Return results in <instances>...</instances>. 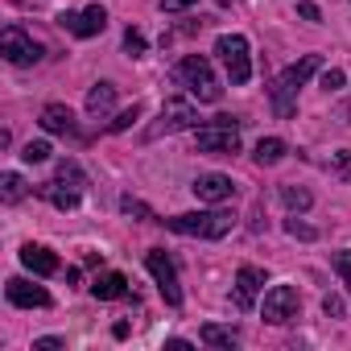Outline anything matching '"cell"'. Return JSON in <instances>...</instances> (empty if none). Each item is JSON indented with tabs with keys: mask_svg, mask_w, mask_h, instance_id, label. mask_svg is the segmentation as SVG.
<instances>
[{
	"mask_svg": "<svg viewBox=\"0 0 351 351\" xmlns=\"http://www.w3.org/2000/svg\"><path fill=\"white\" fill-rule=\"evenodd\" d=\"M314 71H318V54H306L302 62L285 66V71L269 83V99H273V112H277L281 120H289V116L298 112V87H302Z\"/></svg>",
	"mask_w": 351,
	"mask_h": 351,
	"instance_id": "obj_1",
	"label": "cell"
},
{
	"mask_svg": "<svg viewBox=\"0 0 351 351\" xmlns=\"http://www.w3.org/2000/svg\"><path fill=\"white\" fill-rule=\"evenodd\" d=\"M173 75H178V83H182L199 104H215V99L223 95V87H219V79H215V71H211V62H207L203 54H186Z\"/></svg>",
	"mask_w": 351,
	"mask_h": 351,
	"instance_id": "obj_2",
	"label": "cell"
},
{
	"mask_svg": "<svg viewBox=\"0 0 351 351\" xmlns=\"http://www.w3.org/2000/svg\"><path fill=\"white\" fill-rule=\"evenodd\" d=\"M232 223H236L232 211H191V215L165 219L169 232H178V236H199V240H219V236L232 232Z\"/></svg>",
	"mask_w": 351,
	"mask_h": 351,
	"instance_id": "obj_3",
	"label": "cell"
},
{
	"mask_svg": "<svg viewBox=\"0 0 351 351\" xmlns=\"http://www.w3.org/2000/svg\"><path fill=\"white\" fill-rule=\"evenodd\" d=\"M83 169H79V161H58V173H54V182H46L42 186V195L58 207V211H71V207H79V195H83Z\"/></svg>",
	"mask_w": 351,
	"mask_h": 351,
	"instance_id": "obj_4",
	"label": "cell"
},
{
	"mask_svg": "<svg viewBox=\"0 0 351 351\" xmlns=\"http://www.w3.org/2000/svg\"><path fill=\"white\" fill-rule=\"evenodd\" d=\"M215 54L223 58V66H228V75H232V83H236V87H244V83L252 79L248 38H240V34H223V38L215 42Z\"/></svg>",
	"mask_w": 351,
	"mask_h": 351,
	"instance_id": "obj_5",
	"label": "cell"
},
{
	"mask_svg": "<svg viewBox=\"0 0 351 351\" xmlns=\"http://www.w3.org/2000/svg\"><path fill=\"white\" fill-rule=\"evenodd\" d=\"M0 54H5L13 66H34L42 62V42H34V34H25L21 25H9L5 34H0Z\"/></svg>",
	"mask_w": 351,
	"mask_h": 351,
	"instance_id": "obj_6",
	"label": "cell"
},
{
	"mask_svg": "<svg viewBox=\"0 0 351 351\" xmlns=\"http://www.w3.org/2000/svg\"><path fill=\"white\" fill-rule=\"evenodd\" d=\"M199 153H215V157H232V153H240V124H207V128H199Z\"/></svg>",
	"mask_w": 351,
	"mask_h": 351,
	"instance_id": "obj_7",
	"label": "cell"
},
{
	"mask_svg": "<svg viewBox=\"0 0 351 351\" xmlns=\"http://www.w3.org/2000/svg\"><path fill=\"white\" fill-rule=\"evenodd\" d=\"M298 310H302V298H298L293 285H273V289L265 293V322L285 326V322L298 318Z\"/></svg>",
	"mask_w": 351,
	"mask_h": 351,
	"instance_id": "obj_8",
	"label": "cell"
},
{
	"mask_svg": "<svg viewBox=\"0 0 351 351\" xmlns=\"http://www.w3.org/2000/svg\"><path fill=\"white\" fill-rule=\"evenodd\" d=\"M145 269L153 273V281H157V289H161V298H165L169 306L182 302V285H178V273H173V261H169L161 248H153V252L145 256Z\"/></svg>",
	"mask_w": 351,
	"mask_h": 351,
	"instance_id": "obj_9",
	"label": "cell"
},
{
	"mask_svg": "<svg viewBox=\"0 0 351 351\" xmlns=\"http://www.w3.org/2000/svg\"><path fill=\"white\" fill-rule=\"evenodd\" d=\"M199 124V112L186 104V99H169L157 116V124L149 128V136H165V132H182V128H195Z\"/></svg>",
	"mask_w": 351,
	"mask_h": 351,
	"instance_id": "obj_10",
	"label": "cell"
},
{
	"mask_svg": "<svg viewBox=\"0 0 351 351\" xmlns=\"http://www.w3.org/2000/svg\"><path fill=\"white\" fill-rule=\"evenodd\" d=\"M58 25L71 29L75 38H95V34L108 29V13H104V5H91V9H83V13H62Z\"/></svg>",
	"mask_w": 351,
	"mask_h": 351,
	"instance_id": "obj_11",
	"label": "cell"
},
{
	"mask_svg": "<svg viewBox=\"0 0 351 351\" xmlns=\"http://www.w3.org/2000/svg\"><path fill=\"white\" fill-rule=\"evenodd\" d=\"M191 191L199 195V203H215V207L236 199V182L228 178V173H199Z\"/></svg>",
	"mask_w": 351,
	"mask_h": 351,
	"instance_id": "obj_12",
	"label": "cell"
},
{
	"mask_svg": "<svg viewBox=\"0 0 351 351\" xmlns=\"http://www.w3.org/2000/svg\"><path fill=\"white\" fill-rule=\"evenodd\" d=\"M269 277H265V269H256V265H244L240 273H236V306L240 310H252V302H256V293H261V285H265Z\"/></svg>",
	"mask_w": 351,
	"mask_h": 351,
	"instance_id": "obj_13",
	"label": "cell"
},
{
	"mask_svg": "<svg viewBox=\"0 0 351 351\" xmlns=\"http://www.w3.org/2000/svg\"><path fill=\"white\" fill-rule=\"evenodd\" d=\"M5 293H9V302H13V306H21V310L50 306V293H46L42 285H34V281H21V277H13V281L5 285Z\"/></svg>",
	"mask_w": 351,
	"mask_h": 351,
	"instance_id": "obj_14",
	"label": "cell"
},
{
	"mask_svg": "<svg viewBox=\"0 0 351 351\" xmlns=\"http://www.w3.org/2000/svg\"><path fill=\"white\" fill-rule=\"evenodd\" d=\"M21 265H25L29 273H38V277H54V273H58V256H54L50 248H42V244H25V248H21Z\"/></svg>",
	"mask_w": 351,
	"mask_h": 351,
	"instance_id": "obj_15",
	"label": "cell"
},
{
	"mask_svg": "<svg viewBox=\"0 0 351 351\" xmlns=\"http://www.w3.org/2000/svg\"><path fill=\"white\" fill-rule=\"evenodd\" d=\"M42 128L46 132H58V136H79V124H75L71 108H62V104H50L42 112Z\"/></svg>",
	"mask_w": 351,
	"mask_h": 351,
	"instance_id": "obj_16",
	"label": "cell"
},
{
	"mask_svg": "<svg viewBox=\"0 0 351 351\" xmlns=\"http://www.w3.org/2000/svg\"><path fill=\"white\" fill-rule=\"evenodd\" d=\"M91 293H95L99 302H116V298L128 293V281H124V273H99V277L91 281Z\"/></svg>",
	"mask_w": 351,
	"mask_h": 351,
	"instance_id": "obj_17",
	"label": "cell"
},
{
	"mask_svg": "<svg viewBox=\"0 0 351 351\" xmlns=\"http://www.w3.org/2000/svg\"><path fill=\"white\" fill-rule=\"evenodd\" d=\"M112 104H116V87H112V83H95V87L87 91V112H91V116H108Z\"/></svg>",
	"mask_w": 351,
	"mask_h": 351,
	"instance_id": "obj_18",
	"label": "cell"
},
{
	"mask_svg": "<svg viewBox=\"0 0 351 351\" xmlns=\"http://www.w3.org/2000/svg\"><path fill=\"white\" fill-rule=\"evenodd\" d=\"M199 339H203V343H211V347H223V351H232V347L240 343V335H236L232 326H215V322H207V326L199 330Z\"/></svg>",
	"mask_w": 351,
	"mask_h": 351,
	"instance_id": "obj_19",
	"label": "cell"
},
{
	"mask_svg": "<svg viewBox=\"0 0 351 351\" xmlns=\"http://www.w3.org/2000/svg\"><path fill=\"white\" fill-rule=\"evenodd\" d=\"M261 165H277L281 157H285V141L281 136H261V145H256V153H252Z\"/></svg>",
	"mask_w": 351,
	"mask_h": 351,
	"instance_id": "obj_20",
	"label": "cell"
},
{
	"mask_svg": "<svg viewBox=\"0 0 351 351\" xmlns=\"http://www.w3.org/2000/svg\"><path fill=\"white\" fill-rule=\"evenodd\" d=\"M0 195H5V203H21V199H25L21 173H5V178H0Z\"/></svg>",
	"mask_w": 351,
	"mask_h": 351,
	"instance_id": "obj_21",
	"label": "cell"
},
{
	"mask_svg": "<svg viewBox=\"0 0 351 351\" xmlns=\"http://www.w3.org/2000/svg\"><path fill=\"white\" fill-rule=\"evenodd\" d=\"M281 203H285L289 211H306L314 199H310V191H302V186H281Z\"/></svg>",
	"mask_w": 351,
	"mask_h": 351,
	"instance_id": "obj_22",
	"label": "cell"
},
{
	"mask_svg": "<svg viewBox=\"0 0 351 351\" xmlns=\"http://www.w3.org/2000/svg\"><path fill=\"white\" fill-rule=\"evenodd\" d=\"M136 120H141V108L132 104V108H128V112H120V116H116V120H112L108 128H112V132H124V128H132Z\"/></svg>",
	"mask_w": 351,
	"mask_h": 351,
	"instance_id": "obj_23",
	"label": "cell"
},
{
	"mask_svg": "<svg viewBox=\"0 0 351 351\" xmlns=\"http://www.w3.org/2000/svg\"><path fill=\"white\" fill-rule=\"evenodd\" d=\"M21 157H25L29 165H38V161H46V157H50V145H46V141H29Z\"/></svg>",
	"mask_w": 351,
	"mask_h": 351,
	"instance_id": "obj_24",
	"label": "cell"
},
{
	"mask_svg": "<svg viewBox=\"0 0 351 351\" xmlns=\"http://www.w3.org/2000/svg\"><path fill=\"white\" fill-rule=\"evenodd\" d=\"M335 273H339V281L351 289V252H335Z\"/></svg>",
	"mask_w": 351,
	"mask_h": 351,
	"instance_id": "obj_25",
	"label": "cell"
},
{
	"mask_svg": "<svg viewBox=\"0 0 351 351\" xmlns=\"http://www.w3.org/2000/svg\"><path fill=\"white\" fill-rule=\"evenodd\" d=\"M124 50H128L132 58H141V54H145V38H141L136 29H128V34H124Z\"/></svg>",
	"mask_w": 351,
	"mask_h": 351,
	"instance_id": "obj_26",
	"label": "cell"
},
{
	"mask_svg": "<svg viewBox=\"0 0 351 351\" xmlns=\"http://www.w3.org/2000/svg\"><path fill=\"white\" fill-rule=\"evenodd\" d=\"M285 232L298 236V240H314V228L310 223H298V219H285Z\"/></svg>",
	"mask_w": 351,
	"mask_h": 351,
	"instance_id": "obj_27",
	"label": "cell"
},
{
	"mask_svg": "<svg viewBox=\"0 0 351 351\" xmlns=\"http://www.w3.org/2000/svg\"><path fill=\"white\" fill-rule=\"evenodd\" d=\"M120 207H124V215H141V219H149V207L136 203V199H120Z\"/></svg>",
	"mask_w": 351,
	"mask_h": 351,
	"instance_id": "obj_28",
	"label": "cell"
},
{
	"mask_svg": "<svg viewBox=\"0 0 351 351\" xmlns=\"http://www.w3.org/2000/svg\"><path fill=\"white\" fill-rule=\"evenodd\" d=\"M322 310H326L330 318H339V314H343V298H339V293H326V298H322Z\"/></svg>",
	"mask_w": 351,
	"mask_h": 351,
	"instance_id": "obj_29",
	"label": "cell"
},
{
	"mask_svg": "<svg viewBox=\"0 0 351 351\" xmlns=\"http://www.w3.org/2000/svg\"><path fill=\"white\" fill-rule=\"evenodd\" d=\"M322 87L326 91H339L343 87V71H322Z\"/></svg>",
	"mask_w": 351,
	"mask_h": 351,
	"instance_id": "obj_30",
	"label": "cell"
},
{
	"mask_svg": "<svg viewBox=\"0 0 351 351\" xmlns=\"http://www.w3.org/2000/svg\"><path fill=\"white\" fill-rule=\"evenodd\" d=\"M191 5H195V0H161V13H182Z\"/></svg>",
	"mask_w": 351,
	"mask_h": 351,
	"instance_id": "obj_31",
	"label": "cell"
},
{
	"mask_svg": "<svg viewBox=\"0 0 351 351\" xmlns=\"http://www.w3.org/2000/svg\"><path fill=\"white\" fill-rule=\"evenodd\" d=\"M298 13H302L306 21H322V13H318V5H310V0H302V5H298Z\"/></svg>",
	"mask_w": 351,
	"mask_h": 351,
	"instance_id": "obj_32",
	"label": "cell"
},
{
	"mask_svg": "<svg viewBox=\"0 0 351 351\" xmlns=\"http://www.w3.org/2000/svg\"><path fill=\"white\" fill-rule=\"evenodd\" d=\"M58 347H62V339H54V335H50V339H38V343H34V351H58Z\"/></svg>",
	"mask_w": 351,
	"mask_h": 351,
	"instance_id": "obj_33",
	"label": "cell"
},
{
	"mask_svg": "<svg viewBox=\"0 0 351 351\" xmlns=\"http://www.w3.org/2000/svg\"><path fill=\"white\" fill-rule=\"evenodd\" d=\"M335 161H339V169H343V173H347V169H351V153H339V157H335Z\"/></svg>",
	"mask_w": 351,
	"mask_h": 351,
	"instance_id": "obj_34",
	"label": "cell"
}]
</instances>
